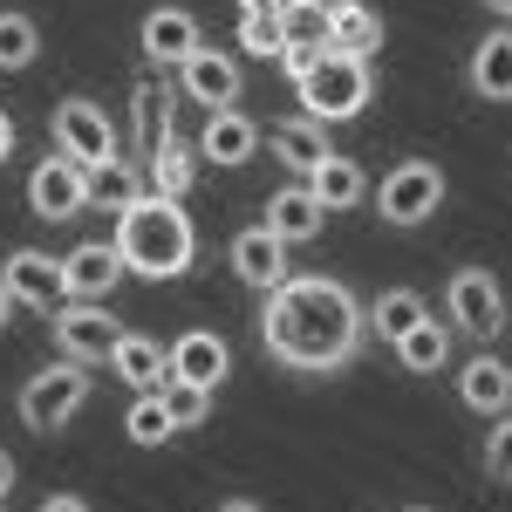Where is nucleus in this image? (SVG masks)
Instances as JSON below:
<instances>
[{"label":"nucleus","mask_w":512,"mask_h":512,"mask_svg":"<svg viewBox=\"0 0 512 512\" xmlns=\"http://www.w3.org/2000/svg\"><path fill=\"white\" fill-rule=\"evenodd\" d=\"M362 335H369L362 301L328 274H287L274 294H260V349L294 376L349 369Z\"/></svg>","instance_id":"f257e3e1"},{"label":"nucleus","mask_w":512,"mask_h":512,"mask_svg":"<svg viewBox=\"0 0 512 512\" xmlns=\"http://www.w3.org/2000/svg\"><path fill=\"white\" fill-rule=\"evenodd\" d=\"M117 253L137 280H178L198 260V226L185 219V198L144 192L130 212H117Z\"/></svg>","instance_id":"f03ea898"},{"label":"nucleus","mask_w":512,"mask_h":512,"mask_svg":"<svg viewBox=\"0 0 512 512\" xmlns=\"http://www.w3.org/2000/svg\"><path fill=\"white\" fill-rule=\"evenodd\" d=\"M369 96H376V69H369V55H342V48H321L315 69L294 82V103H301V117L308 123H349L369 110Z\"/></svg>","instance_id":"7ed1b4c3"},{"label":"nucleus","mask_w":512,"mask_h":512,"mask_svg":"<svg viewBox=\"0 0 512 512\" xmlns=\"http://www.w3.org/2000/svg\"><path fill=\"white\" fill-rule=\"evenodd\" d=\"M89 362H48V369H35L28 383H21V396H14V410H21V424L35 437H55V431H69L82 417V403H89Z\"/></svg>","instance_id":"20e7f679"},{"label":"nucleus","mask_w":512,"mask_h":512,"mask_svg":"<svg viewBox=\"0 0 512 512\" xmlns=\"http://www.w3.org/2000/svg\"><path fill=\"white\" fill-rule=\"evenodd\" d=\"M376 219L383 226H424L437 205H444V164L431 158H403L383 171V185H376Z\"/></svg>","instance_id":"39448f33"},{"label":"nucleus","mask_w":512,"mask_h":512,"mask_svg":"<svg viewBox=\"0 0 512 512\" xmlns=\"http://www.w3.org/2000/svg\"><path fill=\"white\" fill-rule=\"evenodd\" d=\"M48 123H55V151H62V158H76L82 171H96V164L123 158L117 123H110V110H103L96 96H62Z\"/></svg>","instance_id":"423d86ee"},{"label":"nucleus","mask_w":512,"mask_h":512,"mask_svg":"<svg viewBox=\"0 0 512 512\" xmlns=\"http://www.w3.org/2000/svg\"><path fill=\"white\" fill-rule=\"evenodd\" d=\"M444 315L458 335H478V342H492L499 328H506V287L492 267H458V274L444 280Z\"/></svg>","instance_id":"0eeeda50"},{"label":"nucleus","mask_w":512,"mask_h":512,"mask_svg":"<svg viewBox=\"0 0 512 512\" xmlns=\"http://www.w3.org/2000/svg\"><path fill=\"white\" fill-rule=\"evenodd\" d=\"M55 349L69 355V362H110V349H117V335H123V321L103 308V301H62L55 308Z\"/></svg>","instance_id":"6e6552de"},{"label":"nucleus","mask_w":512,"mask_h":512,"mask_svg":"<svg viewBox=\"0 0 512 512\" xmlns=\"http://www.w3.org/2000/svg\"><path fill=\"white\" fill-rule=\"evenodd\" d=\"M28 212L48 219V226L89 212V171H82L76 158H62V151H48V158L28 171Z\"/></svg>","instance_id":"1a4fd4ad"},{"label":"nucleus","mask_w":512,"mask_h":512,"mask_svg":"<svg viewBox=\"0 0 512 512\" xmlns=\"http://www.w3.org/2000/svg\"><path fill=\"white\" fill-rule=\"evenodd\" d=\"M178 89L192 96L198 110H233L239 89H246V69H239V55H226V48H205V41H198L192 55L178 62Z\"/></svg>","instance_id":"9d476101"},{"label":"nucleus","mask_w":512,"mask_h":512,"mask_svg":"<svg viewBox=\"0 0 512 512\" xmlns=\"http://www.w3.org/2000/svg\"><path fill=\"white\" fill-rule=\"evenodd\" d=\"M7 294H14V308H35V315H55L62 301H69V287H62V260L55 253H41V246H14L7 253Z\"/></svg>","instance_id":"9b49d317"},{"label":"nucleus","mask_w":512,"mask_h":512,"mask_svg":"<svg viewBox=\"0 0 512 512\" xmlns=\"http://www.w3.org/2000/svg\"><path fill=\"white\" fill-rule=\"evenodd\" d=\"M123 274H130V267H123L117 239H82V246L62 253V287H69V301H110Z\"/></svg>","instance_id":"f8f14e48"},{"label":"nucleus","mask_w":512,"mask_h":512,"mask_svg":"<svg viewBox=\"0 0 512 512\" xmlns=\"http://www.w3.org/2000/svg\"><path fill=\"white\" fill-rule=\"evenodd\" d=\"M260 151V123L246 110H205V130H198V164H219V171H239Z\"/></svg>","instance_id":"ddd939ff"},{"label":"nucleus","mask_w":512,"mask_h":512,"mask_svg":"<svg viewBox=\"0 0 512 512\" xmlns=\"http://www.w3.org/2000/svg\"><path fill=\"white\" fill-rule=\"evenodd\" d=\"M164 355H171V376H178V383H198V390H219V383L233 376V349H226V335H212V328H185Z\"/></svg>","instance_id":"4468645a"},{"label":"nucleus","mask_w":512,"mask_h":512,"mask_svg":"<svg viewBox=\"0 0 512 512\" xmlns=\"http://www.w3.org/2000/svg\"><path fill=\"white\" fill-rule=\"evenodd\" d=\"M458 403L472 410V417H506L512 410V362L506 355H492V349H478L465 369H458Z\"/></svg>","instance_id":"2eb2a0df"},{"label":"nucleus","mask_w":512,"mask_h":512,"mask_svg":"<svg viewBox=\"0 0 512 512\" xmlns=\"http://www.w3.org/2000/svg\"><path fill=\"white\" fill-rule=\"evenodd\" d=\"M465 82H472L478 103H512V28H485L465 55Z\"/></svg>","instance_id":"dca6fc26"},{"label":"nucleus","mask_w":512,"mask_h":512,"mask_svg":"<svg viewBox=\"0 0 512 512\" xmlns=\"http://www.w3.org/2000/svg\"><path fill=\"white\" fill-rule=\"evenodd\" d=\"M198 41H205L198 35V14H185V7H151V14L137 21V48H144V62H158V69H178Z\"/></svg>","instance_id":"f3484780"},{"label":"nucleus","mask_w":512,"mask_h":512,"mask_svg":"<svg viewBox=\"0 0 512 512\" xmlns=\"http://www.w3.org/2000/svg\"><path fill=\"white\" fill-rule=\"evenodd\" d=\"M260 226H267L280 246H308V239H321V226H328V205H321L308 185H280V192L267 198V219H260Z\"/></svg>","instance_id":"a211bd4d"},{"label":"nucleus","mask_w":512,"mask_h":512,"mask_svg":"<svg viewBox=\"0 0 512 512\" xmlns=\"http://www.w3.org/2000/svg\"><path fill=\"white\" fill-rule=\"evenodd\" d=\"M226 260H233V274L246 280L253 294H274L280 280L294 274V267H287V246H280L267 226H246V233L233 239V253H226Z\"/></svg>","instance_id":"6ab92c4d"},{"label":"nucleus","mask_w":512,"mask_h":512,"mask_svg":"<svg viewBox=\"0 0 512 512\" xmlns=\"http://www.w3.org/2000/svg\"><path fill=\"white\" fill-rule=\"evenodd\" d=\"M144 185H151L158 198H185L198 185V151L178 137V130H171V137H158V144L144 151Z\"/></svg>","instance_id":"aec40b11"},{"label":"nucleus","mask_w":512,"mask_h":512,"mask_svg":"<svg viewBox=\"0 0 512 512\" xmlns=\"http://www.w3.org/2000/svg\"><path fill=\"white\" fill-rule=\"evenodd\" d=\"M110 369H117V383H130V390H164V376H171V355H164V342L137 335V328H123L117 349H110Z\"/></svg>","instance_id":"412c9836"},{"label":"nucleus","mask_w":512,"mask_h":512,"mask_svg":"<svg viewBox=\"0 0 512 512\" xmlns=\"http://www.w3.org/2000/svg\"><path fill=\"white\" fill-rule=\"evenodd\" d=\"M301 185H308V192H315L328 212H355V205L369 198V178H362V164L342 158V151H328V158H321L315 171L301 178Z\"/></svg>","instance_id":"4be33fe9"},{"label":"nucleus","mask_w":512,"mask_h":512,"mask_svg":"<svg viewBox=\"0 0 512 512\" xmlns=\"http://www.w3.org/2000/svg\"><path fill=\"white\" fill-rule=\"evenodd\" d=\"M260 144L274 151V164L301 171V178L328 158V137H321V123H308V117H287V123H274V130H260Z\"/></svg>","instance_id":"5701e85b"},{"label":"nucleus","mask_w":512,"mask_h":512,"mask_svg":"<svg viewBox=\"0 0 512 512\" xmlns=\"http://www.w3.org/2000/svg\"><path fill=\"white\" fill-rule=\"evenodd\" d=\"M451 335H458V328H437V321L424 315L410 335H396V342H390L396 369H403V376H437V369H451Z\"/></svg>","instance_id":"b1692460"},{"label":"nucleus","mask_w":512,"mask_h":512,"mask_svg":"<svg viewBox=\"0 0 512 512\" xmlns=\"http://www.w3.org/2000/svg\"><path fill=\"white\" fill-rule=\"evenodd\" d=\"M144 192H151V185H144V164L110 158V164H96V171H89V205H96V212H110V219L130 212Z\"/></svg>","instance_id":"393cba45"},{"label":"nucleus","mask_w":512,"mask_h":512,"mask_svg":"<svg viewBox=\"0 0 512 512\" xmlns=\"http://www.w3.org/2000/svg\"><path fill=\"white\" fill-rule=\"evenodd\" d=\"M424 315H431V301H424L417 287H383V294H376V301L362 308V321H369V328H376L383 342H396V335H410V328H417Z\"/></svg>","instance_id":"a878e982"},{"label":"nucleus","mask_w":512,"mask_h":512,"mask_svg":"<svg viewBox=\"0 0 512 512\" xmlns=\"http://www.w3.org/2000/svg\"><path fill=\"white\" fill-rule=\"evenodd\" d=\"M328 48H342V55H376V48H383V14L362 7V0L335 7V14H328Z\"/></svg>","instance_id":"bb28decb"},{"label":"nucleus","mask_w":512,"mask_h":512,"mask_svg":"<svg viewBox=\"0 0 512 512\" xmlns=\"http://www.w3.org/2000/svg\"><path fill=\"white\" fill-rule=\"evenodd\" d=\"M123 437H130L137 451H158V444L178 437V424H171V410H164L158 390H137V396H130V410H123Z\"/></svg>","instance_id":"cd10ccee"},{"label":"nucleus","mask_w":512,"mask_h":512,"mask_svg":"<svg viewBox=\"0 0 512 512\" xmlns=\"http://www.w3.org/2000/svg\"><path fill=\"white\" fill-rule=\"evenodd\" d=\"M35 55H41L35 14H21V7H0V76H21V69H35Z\"/></svg>","instance_id":"c85d7f7f"},{"label":"nucleus","mask_w":512,"mask_h":512,"mask_svg":"<svg viewBox=\"0 0 512 512\" xmlns=\"http://www.w3.org/2000/svg\"><path fill=\"white\" fill-rule=\"evenodd\" d=\"M130 110H137V144H144V151H151L158 137H171V89H158V82L144 76L130 89Z\"/></svg>","instance_id":"c756f323"},{"label":"nucleus","mask_w":512,"mask_h":512,"mask_svg":"<svg viewBox=\"0 0 512 512\" xmlns=\"http://www.w3.org/2000/svg\"><path fill=\"white\" fill-rule=\"evenodd\" d=\"M280 48H328V14L308 0H287L280 7Z\"/></svg>","instance_id":"7c9ffc66"},{"label":"nucleus","mask_w":512,"mask_h":512,"mask_svg":"<svg viewBox=\"0 0 512 512\" xmlns=\"http://www.w3.org/2000/svg\"><path fill=\"white\" fill-rule=\"evenodd\" d=\"M164 410H171V424L178 431H198L205 417H212V390H198V383H178V376H164Z\"/></svg>","instance_id":"2f4dec72"},{"label":"nucleus","mask_w":512,"mask_h":512,"mask_svg":"<svg viewBox=\"0 0 512 512\" xmlns=\"http://www.w3.org/2000/svg\"><path fill=\"white\" fill-rule=\"evenodd\" d=\"M478 465H485L492 485H512V410L492 417V437H485V458H478Z\"/></svg>","instance_id":"473e14b6"},{"label":"nucleus","mask_w":512,"mask_h":512,"mask_svg":"<svg viewBox=\"0 0 512 512\" xmlns=\"http://www.w3.org/2000/svg\"><path fill=\"white\" fill-rule=\"evenodd\" d=\"M239 55H280V14H239Z\"/></svg>","instance_id":"72a5a7b5"},{"label":"nucleus","mask_w":512,"mask_h":512,"mask_svg":"<svg viewBox=\"0 0 512 512\" xmlns=\"http://www.w3.org/2000/svg\"><path fill=\"white\" fill-rule=\"evenodd\" d=\"M41 512H96V506H89V499H76V492H48V499H41Z\"/></svg>","instance_id":"f704fd0d"},{"label":"nucleus","mask_w":512,"mask_h":512,"mask_svg":"<svg viewBox=\"0 0 512 512\" xmlns=\"http://www.w3.org/2000/svg\"><path fill=\"white\" fill-rule=\"evenodd\" d=\"M14 137H21V130H14V117H7V110H0V164L14 158Z\"/></svg>","instance_id":"c9c22d12"},{"label":"nucleus","mask_w":512,"mask_h":512,"mask_svg":"<svg viewBox=\"0 0 512 512\" xmlns=\"http://www.w3.org/2000/svg\"><path fill=\"white\" fill-rule=\"evenodd\" d=\"M287 0H239V14H280Z\"/></svg>","instance_id":"e433bc0d"},{"label":"nucleus","mask_w":512,"mask_h":512,"mask_svg":"<svg viewBox=\"0 0 512 512\" xmlns=\"http://www.w3.org/2000/svg\"><path fill=\"white\" fill-rule=\"evenodd\" d=\"M7 492H14V458L0 451V506H7Z\"/></svg>","instance_id":"4c0bfd02"},{"label":"nucleus","mask_w":512,"mask_h":512,"mask_svg":"<svg viewBox=\"0 0 512 512\" xmlns=\"http://www.w3.org/2000/svg\"><path fill=\"white\" fill-rule=\"evenodd\" d=\"M212 512H267V506H260V499H219Z\"/></svg>","instance_id":"58836bf2"},{"label":"nucleus","mask_w":512,"mask_h":512,"mask_svg":"<svg viewBox=\"0 0 512 512\" xmlns=\"http://www.w3.org/2000/svg\"><path fill=\"white\" fill-rule=\"evenodd\" d=\"M485 14H492L499 28H512V0H485Z\"/></svg>","instance_id":"ea45409f"},{"label":"nucleus","mask_w":512,"mask_h":512,"mask_svg":"<svg viewBox=\"0 0 512 512\" xmlns=\"http://www.w3.org/2000/svg\"><path fill=\"white\" fill-rule=\"evenodd\" d=\"M14 321V294H7V280H0V328Z\"/></svg>","instance_id":"a19ab883"},{"label":"nucleus","mask_w":512,"mask_h":512,"mask_svg":"<svg viewBox=\"0 0 512 512\" xmlns=\"http://www.w3.org/2000/svg\"><path fill=\"white\" fill-rule=\"evenodd\" d=\"M308 7H321V14H335V7H349V0H308Z\"/></svg>","instance_id":"79ce46f5"},{"label":"nucleus","mask_w":512,"mask_h":512,"mask_svg":"<svg viewBox=\"0 0 512 512\" xmlns=\"http://www.w3.org/2000/svg\"><path fill=\"white\" fill-rule=\"evenodd\" d=\"M403 512H431V506H403Z\"/></svg>","instance_id":"37998d69"},{"label":"nucleus","mask_w":512,"mask_h":512,"mask_svg":"<svg viewBox=\"0 0 512 512\" xmlns=\"http://www.w3.org/2000/svg\"><path fill=\"white\" fill-rule=\"evenodd\" d=\"M0 512H7V506H0Z\"/></svg>","instance_id":"c03bdc74"},{"label":"nucleus","mask_w":512,"mask_h":512,"mask_svg":"<svg viewBox=\"0 0 512 512\" xmlns=\"http://www.w3.org/2000/svg\"><path fill=\"white\" fill-rule=\"evenodd\" d=\"M506 328H512V321H506Z\"/></svg>","instance_id":"a18cd8bd"}]
</instances>
